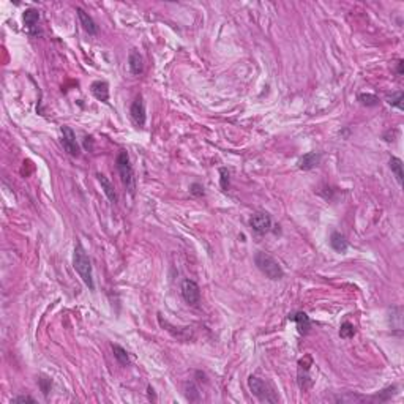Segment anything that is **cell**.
I'll return each instance as SVG.
<instances>
[{"label": "cell", "mask_w": 404, "mask_h": 404, "mask_svg": "<svg viewBox=\"0 0 404 404\" xmlns=\"http://www.w3.org/2000/svg\"><path fill=\"white\" fill-rule=\"evenodd\" d=\"M248 387L249 392L261 403H278L280 398L270 387V384H267L264 379L257 378V376H249L248 378Z\"/></svg>", "instance_id": "obj_4"}, {"label": "cell", "mask_w": 404, "mask_h": 404, "mask_svg": "<svg viewBox=\"0 0 404 404\" xmlns=\"http://www.w3.org/2000/svg\"><path fill=\"white\" fill-rule=\"evenodd\" d=\"M115 167H117V170H119L122 183L133 194L134 190H136V180H134V170L130 163V155L127 150L119 152L117 158H115Z\"/></svg>", "instance_id": "obj_3"}, {"label": "cell", "mask_w": 404, "mask_h": 404, "mask_svg": "<svg viewBox=\"0 0 404 404\" xmlns=\"http://www.w3.org/2000/svg\"><path fill=\"white\" fill-rule=\"evenodd\" d=\"M90 92L98 101L109 103V84L106 81H95V82H92Z\"/></svg>", "instance_id": "obj_11"}, {"label": "cell", "mask_w": 404, "mask_h": 404, "mask_svg": "<svg viewBox=\"0 0 404 404\" xmlns=\"http://www.w3.org/2000/svg\"><path fill=\"white\" fill-rule=\"evenodd\" d=\"M180 291H182V297L183 300L191 305V307H196L197 303L201 302V289H199V284L196 281L190 280V278H186V280L182 281V286H180Z\"/></svg>", "instance_id": "obj_5"}, {"label": "cell", "mask_w": 404, "mask_h": 404, "mask_svg": "<svg viewBox=\"0 0 404 404\" xmlns=\"http://www.w3.org/2000/svg\"><path fill=\"white\" fill-rule=\"evenodd\" d=\"M254 264L267 278H270V280H273V281L281 280V278L284 276V270L280 265V262H278L276 259H273L270 254L264 253V251H257L256 253Z\"/></svg>", "instance_id": "obj_2"}, {"label": "cell", "mask_w": 404, "mask_h": 404, "mask_svg": "<svg viewBox=\"0 0 404 404\" xmlns=\"http://www.w3.org/2000/svg\"><path fill=\"white\" fill-rule=\"evenodd\" d=\"M38 385H40V389H41L44 397H48L51 389H52V381L49 378H46V376H41V378L38 379Z\"/></svg>", "instance_id": "obj_24"}, {"label": "cell", "mask_w": 404, "mask_h": 404, "mask_svg": "<svg viewBox=\"0 0 404 404\" xmlns=\"http://www.w3.org/2000/svg\"><path fill=\"white\" fill-rule=\"evenodd\" d=\"M403 65H404V62H403V60H398V67H397V73H398V76H403Z\"/></svg>", "instance_id": "obj_29"}, {"label": "cell", "mask_w": 404, "mask_h": 404, "mask_svg": "<svg viewBox=\"0 0 404 404\" xmlns=\"http://www.w3.org/2000/svg\"><path fill=\"white\" fill-rule=\"evenodd\" d=\"M311 357L307 355L302 360H299V373H297V382H299V387L305 392V390H310L313 387V378L310 374V368H311Z\"/></svg>", "instance_id": "obj_6"}, {"label": "cell", "mask_w": 404, "mask_h": 404, "mask_svg": "<svg viewBox=\"0 0 404 404\" xmlns=\"http://www.w3.org/2000/svg\"><path fill=\"white\" fill-rule=\"evenodd\" d=\"M330 246L333 248L336 253H346L349 248L347 239L341 234V232H333V234L330 236Z\"/></svg>", "instance_id": "obj_17"}, {"label": "cell", "mask_w": 404, "mask_h": 404, "mask_svg": "<svg viewBox=\"0 0 404 404\" xmlns=\"http://www.w3.org/2000/svg\"><path fill=\"white\" fill-rule=\"evenodd\" d=\"M220 175H221V188L224 191L229 190V182H231V177H229V170L226 167H221L220 169Z\"/></svg>", "instance_id": "obj_25"}, {"label": "cell", "mask_w": 404, "mask_h": 404, "mask_svg": "<svg viewBox=\"0 0 404 404\" xmlns=\"http://www.w3.org/2000/svg\"><path fill=\"white\" fill-rule=\"evenodd\" d=\"M389 166L392 169V174L397 178V182L403 185V177H404V170H403V161L397 157H392L389 160Z\"/></svg>", "instance_id": "obj_18"}, {"label": "cell", "mask_w": 404, "mask_h": 404, "mask_svg": "<svg viewBox=\"0 0 404 404\" xmlns=\"http://www.w3.org/2000/svg\"><path fill=\"white\" fill-rule=\"evenodd\" d=\"M355 335V327L351 324V322H344V324H341V328H339V336L344 338V339H349Z\"/></svg>", "instance_id": "obj_22"}, {"label": "cell", "mask_w": 404, "mask_h": 404, "mask_svg": "<svg viewBox=\"0 0 404 404\" xmlns=\"http://www.w3.org/2000/svg\"><path fill=\"white\" fill-rule=\"evenodd\" d=\"M73 267L78 272V275L82 278L84 284L88 287L90 291L95 289V283H93V270H92V262L90 257H88L87 251L84 246L78 243L75 246V253H73Z\"/></svg>", "instance_id": "obj_1"}, {"label": "cell", "mask_w": 404, "mask_h": 404, "mask_svg": "<svg viewBox=\"0 0 404 404\" xmlns=\"http://www.w3.org/2000/svg\"><path fill=\"white\" fill-rule=\"evenodd\" d=\"M112 351H114V357L117 358V362L122 366H128L130 365V355L127 352V349H123L119 344H112Z\"/></svg>", "instance_id": "obj_19"}, {"label": "cell", "mask_w": 404, "mask_h": 404, "mask_svg": "<svg viewBox=\"0 0 404 404\" xmlns=\"http://www.w3.org/2000/svg\"><path fill=\"white\" fill-rule=\"evenodd\" d=\"M395 392H397V385H392V387H387V389H384L382 392H379L378 395H374V397H371L370 400H373V401H379V403H385V401L392 400V397L395 395Z\"/></svg>", "instance_id": "obj_20"}, {"label": "cell", "mask_w": 404, "mask_h": 404, "mask_svg": "<svg viewBox=\"0 0 404 404\" xmlns=\"http://www.w3.org/2000/svg\"><path fill=\"white\" fill-rule=\"evenodd\" d=\"M321 163V154L319 152H308L299 160V169L302 170H311L313 167H316Z\"/></svg>", "instance_id": "obj_13"}, {"label": "cell", "mask_w": 404, "mask_h": 404, "mask_svg": "<svg viewBox=\"0 0 404 404\" xmlns=\"http://www.w3.org/2000/svg\"><path fill=\"white\" fill-rule=\"evenodd\" d=\"M128 65H130V71L134 76H139L144 73V60H142V56L139 54V51L131 49L130 56H128Z\"/></svg>", "instance_id": "obj_14"}, {"label": "cell", "mask_w": 404, "mask_h": 404, "mask_svg": "<svg viewBox=\"0 0 404 404\" xmlns=\"http://www.w3.org/2000/svg\"><path fill=\"white\" fill-rule=\"evenodd\" d=\"M130 114H131V119L134 120L136 125H139V127H144V125H146V104H144V100L141 95L133 101V104L130 107Z\"/></svg>", "instance_id": "obj_9"}, {"label": "cell", "mask_w": 404, "mask_h": 404, "mask_svg": "<svg viewBox=\"0 0 404 404\" xmlns=\"http://www.w3.org/2000/svg\"><path fill=\"white\" fill-rule=\"evenodd\" d=\"M22 21H24V25L29 29L32 33H35V29H37V25L40 22V11L35 10V8H27L22 14Z\"/></svg>", "instance_id": "obj_15"}, {"label": "cell", "mask_w": 404, "mask_h": 404, "mask_svg": "<svg viewBox=\"0 0 404 404\" xmlns=\"http://www.w3.org/2000/svg\"><path fill=\"white\" fill-rule=\"evenodd\" d=\"M287 319L295 322V325H297V330H299L300 335H307L310 331V328H311V319H310L308 314L303 313V311H295V313L289 314Z\"/></svg>", "instance_id": "obj_10"}, {"label": "cell", "mask_w": 404, "mask_h": 404, "mask_svg": "<svg viewBox=\"0 0 404 404\" xmlns=\"http://www.w3.org/2000/svg\"><path fill=\"white\" fill-rule=\"evenodd\" d=\"M249 226L253 228L257 234H265L272 228V218L270 215L265 212H256L253 217L249 218Z\"/></svg>", "instance_id": "obj_8"}, {"label": "cell", "mask_w": 404, "mask_h": 404, "mask_svg": "<svg viewBox=\"0 0 404 404\" xmlns=\"http://www.w3.org/2000/svg\"><path fill=\"white\" fill-rule=\"evenodd\" d=\"M357 100L360 101L363 106H376L379 104V98L373 95V93H358Z\"/></svg>", "instance_id": "obj_21"}, {"label": "cell", "mask_w": 404, "mask_h": 404, "mask_svg": "<svg viewBox=\"0 0 404 404\" xmlns=\"http://www.w3.org/2000/svg\"><path fill=\"white\" fill-rule=\"evenodd\" d=\"M147 390H149V398H150V400L154 398V401H155V393H154V389H152L150 385H149V389H147Z\"/></svg>", "instance_id": "obj_30"}, {"label": "cell", "mask_w": 404, "mask_h": 404, "mask_svg": "<svg viewBox=\"0 0 404 404\" xmlns=\"http://www.w3.org/2000/svg\"><path fill=\"white\" fill-rule=\"evenodd\" d=\"M96 178H98V182L101 183V188H103V191H104V194H106L107 199H109L112 204L117 202V194H115L114 185L111 183L109 178H107L106 175H103V174H96Z\"/></svg>", "instance_id": "obj_16"}, {"label": "cell", "mask_w": 404, "mask_h": 404, "mask_svg": "<svg viewBox=\"0 0 404 404\" xmlns=\"http://www.w3.org/2000/svg\"><path fill=\"white\" fill-rule=\"evenodd\" d=\"M62 144H64V149L68 155L71 157H78L79 155V144L76 141V134L67 125L62 127Z\"/></svg>", "instance_id": "obj_7"}, {"label": "cell", "mask_w": 404, "mask_h": 404, "mask_svg": "<svg viewBox=\"0 0 404 404\" xmlns=\"http://www.w3.org/2000/svg\"><path fill=\"white\" fill-rule=\"evenodd\" d=\"M17 404V403H30V404H35V400L32 397H29V395H19V397H16L11 400V404Z\"/></svg>", "instance_id": "obj_27"}, {"label": "cell", "mask_w": 404, "mask_h": 404, "mask_svg": "<svg viewBox=\"0 0 404 404\" xmlns=\"http://www.w3.org/2000/svg\"><path fill=\"white\" fill-rule=\"evenodd\" d=\"M190 193H191L193 196H196V197H201V196L205 194V193H204V186H202L201 183H193V185L190 186Z\"/></svg>", "instance_id": "obj_26"}, {"label": "cell", "mask_w": 404, "mask_h": 404, "mask_svg": "<svg viewBox=\"0 0 404 404\" xmlns=\"http://www.w3.org/2000/svg\"><path fill=\"white\" fill-rule=\"evenodd\" d=\"M76 13H78V17H79V22L82 25V29L88 33V35H96L98 33V25L96 22L93 21V17L85 13L82 8H76Z\"/></svg>", "instance_id": "obj_12"}, {"label": "cell", "mask_w": 404, "mask_h": 404, "mask_svg": "<svg viewBox=\"0 0 404 404\" xmlns=\"http://www.w3.org/2000/svg\"><path fill=\"white\" fill-rule=\"evenodd\" d=\"M403 98H404L403 92L392 93V95H389V96H387V103H389L390 106L398 107L400 111H403Z\"/></svg>", "instance_id": "obj_23"}, {"label": "cell", "mask_w": 404, "mask_h": 404, "mask_svg": "<svg viewBox=\"0 0 404 404\" xmlns=\"http://www.w3.org/2000/svg\"><path fill=\"white\" fill-rule=\"evenodd\" d=\"M84 147L87 150H92V138H85L84 139Z\"/></svg>", "instance_id": "obj_28"}]
</instances>
